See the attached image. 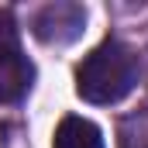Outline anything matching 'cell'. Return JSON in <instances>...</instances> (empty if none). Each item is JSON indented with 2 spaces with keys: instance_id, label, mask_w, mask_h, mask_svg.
<instances>
[{
  "instance_id": "cell-1",
  "label": "cell",
  "mask_w": 148,
  "mask_h": 148,
  "mask_svg": "<svg viewBox=\"0 0 148 148\" xmlns=\"http://www.w3.org/2000/svg\"><path fill=\"white\" fill-rule=\"evenodd\" d=\"M138 73H141L138 52L117 38H107L76 69V93L90 103H117L134 90Z\"/></svg>"
},
{
  "instance_id": "cell-2",
  "label": "cell",
  "mask_w": 148,
  "mask_h": 148,
  "mask_svg": "<svg viewBox=\"0 0 148 148\" xmlns=\"http://www.w3.org/2000/svg\"><path fill=\"white\" fill-rule=\"evenodd\" d=\"M83 24H86V10L79 3H48L35 17V35L45 45H66L83 35Z\"/></svg>"
},
{
  "instance_id": "cell-3",
  "label": "cell",
  "mask_w": 148,
  "mask_h": 148,
  "mask_svg": "<svg viewBox=\"0 0 148 148\" xmlns=\"http://www.w3.org/2000/svg\"><path fill=\"white\" fill-rule=\"evenodd\" d=\"M31 62L24 59V52H10V55H0V103H14L28 93L31 86Z\"/></svg>"
},
{
  "instance_id": "cell-4",
  "label": "cell",
  "mask_w": 148,
  "mask_h": 148,
  "mask_svg": "<svg viewBox=\"0 0 148 148\" xmlns=\"http://www.w3.org/2000/svg\"><path fill=\"white\" fill-rule=\"evenodd\" d=\"M52 148H103V134L93 121L86 117H66L55 127Z\"/></svg>"
},
{
  "instance_id": "cell-5",
  "label": "cell",
  "mask_w": 148,
  "mask_h": 148,
  "mask_svg": "<svg viewBox=\"0 0 148 148\" xmlns=\"http://www.w3.org/2000/svg\"><path fill=\"white\" fill-rule=\"evenodd\" d=\"M10 52H21L17 28H14V17L7 10H0V55H10Z\"/></svg>"
}]
</instances>
